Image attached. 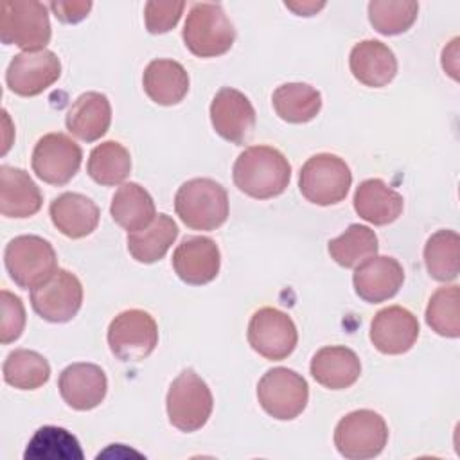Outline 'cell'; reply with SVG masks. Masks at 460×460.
<instances>
[{
  "label": "cell",
  "instance_id": "obj_1",
  "mask_svg": "<svg viewBox=\"0 0 460 460\" xmlns=\"http://www.w3.org/2000/svg\"><path fill=\"white\" fill-rule=\"evenodd\" d=\"M234 183L250 198L270 199L282 194L291 178L288 158L271 146H250L234 164Z\"/></svg>",
  "mask_w": 460,
  "mask_h": 460
},
{
  "label": "cell",
  "instance_id": "obj_2",
  "mask_svg": "<svg viewBox=\"0 0 460 460\" xmlns=\"http://www.w3.org/2000/svg\"><path fill=\"white\" fill-rule=\"evenodd\" d=\"M174 210L192 230H216L228 217V194L216 180L192 178L178 189Z\"/></svg>",
  "mask_w": 460,
  "mask_h": 460
},
{
  "label": "cell",
  "instance_id": "obj_3",
  "mask_svg": "<svg viewBox=\"0 0 460 460\" xmlns=\"http://www.w3.org/2000/svg\"><path fill=\"white\" fill-rule=\"evenodd\" d=\"M181 36L194 56L216 58L232 49L235 29L219 4L201 2L190 7Z\"/></svg>",
  "mask_w": 460,
  "mask_h": 460
},
{
  "label": "cell",
  "instance_id": "obj_4",
  "mask_svg": "<svg viewBox=\"0 0 460 460\" xmlns=\"http://www.w3.org/2000/svg\"><path fill=\"white\" fill-rule=\"evenodd\" d=\"M47 5L36 0H4L0 5V40L23 52L43 50L50 41Z\"/></svg>",
  "mask_w": 460,
  "mask_h": 460
},
{
  "label": "cell",
  "instance_id": "obj_5",
  "mask_svg": "<svg viewBox=\"0 0 460 460\" xmlns=\"http://www.w3.org/2000/svg\"><path fill=\"white\" fill-rule=\"evenodd\" d=\"M5 270L22 289H32L49 280L58 270V255L52 244L40 235H18L4 252Z\"/></svg>",
  "mask_w": 460,
  "mask_h": 460
},
{
  "label": "cell",
  "instance_id": "obj_6",
  "mask_svg": "<svg viewBox=\"0 0 460 460\" xmlns=\"http://www.w3.org/2000/svg\"><path fill=\"white\" fill-rule=\"evenodd\" d=\"M167 417L180 431L192 433L201 429L214 408V399L208 385L192 370H183L169 386Z\"/></svg>",
  "mask_w": 460,
  "mask_h": 460
},
{
  "label": "cell",
  "instance_id": "obj_7",
  "mask_svg": "<svg viewBox=\"0 0 460 460\" xmlns=\"http://www.w3.org/2000/svg\"><path fill=\"white\" fill-rule=\"evenodd\" d=\"M352 183V172L345 160L331 153L311 156L300 169L298 189L302 196L320 207L345 199Z\"/></svg>",
  "mask_w": 460,
  "mask_h": 460
},
{
  "label": "cell",
  "instance_id": "obj_8",
  "mask_svg": "<svg viewBox=\"0 0 460 460\" xmlns=\"http://www.w3.org/2000/svg\"><path fill=\"white\" fill-rule=\"evenodd\" d=\"M388 442V426L374 410H356L340 419L334 429V446L349 460L377 456Z\"/></svg>",
  "mask_w": 460,
  "mask_h": 460
},
{
  "label": "cell",
  "instance_id": "obj_9",
  "mask_svg": "<svg viewBox=\"0 0 460 460\" xmlns=\"http://www.w3.org/2000/svg\"><path fill=\"white\" fill-rule=\"evenodd\" d=\"M257 399L262 410L277 420L298 417L309 401L307 381L286 367L270 368L257 385Z\"/></svg>",
  "mask_w": 460,
  "mask_h": 460
},
{
  "label": "cell",
  "instance_id": "obj_10",
  "mask_svg": "<svg viewBox=\"0 0 460 460\" xmlns=\"http://www.w3.org/2000/svg\"><path fill=\"white\" fill-rule=\"evenodd\" d=\"M108 345L120 361L146 359L158 345V327L155 318L142 309L119 313L108 327Z\"/></svg>",
  "mask_w": 460,
  "mask_h": 460
},
{
  "label": "cell",
  "instance_id": "obj_11",
  "mask_svg": "<svg viewBox=\"0 0 460 460\" xmlns=\"http://www.w3.org/2000/svg\"><path fill=\"white\" fill-rule=\"evenodd\" d=\"M83 286L68 270L58 268L43 284L31 289V305L38 316L52 323L70 322L81 309Z\"/></svg>",
  "mask_w": 460,
  "mask_h": 460
},
{
  "label": "cell",
  "instance_id": "obj_12",
  "mask_svg": "<svg viewBox=\"0 0 460 460\" xmlns=\"http://www.w3.org/2000/svg\"><path fill=\"white\" fill-rule=\"evenodd\" d=\"M298 341L296 325L286 313L275 307H261L248 323L250 347L270 361L288 358Z\"/></svg>",
  "mask_w": 460,
  "mask_h": 460
},
{
  "label": "cell",
  "instance_id": "obj_13",
  "mask_svg": "<svg viewBox=\"0 0 460 460\" xmlns=\"http://www.w3.org/2000/svg\"><path fill=\"white\" fill-rule=\"evenodd\" d=\"M83 151L65 133L43 135L32 151L31 165L40 180L50 185L68 183L79 171Z\"/></svg>",
  "mask_w": 460,
  "mask_h": 460
},
{
  "label": "cell",
  "instance_id": "obj_14",
  "mask_svg": "<svg viewBox=\"0 0 460 460\" xmlns=\"http://www.w3.org/2000/svg\"><path fill=\"white\" fill-rule=\"evenodd\" d=\"M61 75V61L52 50L16 54L5 72L9 90L20 97H34L52 86Z\"/></svg>",
  "mask_w": 460,
  "mask_h": 460
},
{
  "label": "cell",
  "instance_id": "obj_15",
  "mask_svg": "<svg viewBox=\"0 0 460 460\" xmlns=\"http://www.w3.org/2000/svg\"><path fill=\"white\" fill-rule=\"evenodd\" d=\"M210 120L221 138L244 144L255 128V110L243 92L225 86L210 102Z\"/></svg>",
  "mask_w": 460,
  "mask_h": 460
},
{
  "label": "cell",
  "instance_id": "obj_16",
  "mask_svg": "<svg viewBox=\"0 0 460 460\" xmlns=\"http://www.w3.org/2000/svg\"><path fill=\"white\" fill-rule=\"evenodd\" d=\"M221 266V253L210 237L192 235L185 237L172 253L174 273L190 286H203L212 282Z\"/></svg>",
  "mask_w": 460,
  "mask_h": 460
},
{
  "label": "cell",
  "instance_id": "obj_17",
  "mask_svg": "<svg viewBox=\"0 0 460 460\" xmlns=\"http://www.w3.org/2000/svg\"><path fill=\"white\" fill-rule=\"evenodd\" d=\"M419 338V322L406 307L388 305L370 322V341L381 354H404Z\"/></svg>",
  "mask_w": 460,
  "mask_h": 460
},
{
  "label": "cell",
  "instance_id": "obj_18",
  "mask_svg": "<svg viewBox=\"0 0 460 460\" xmlns=\"http://www.w3.org/2000/svg\"><path fill=\"white\" fill-rule=\"evenodd\" d=\"M58 388L70 408L86 411L97 408L104 401L108 379L99 365L72 363L59 374Z\"/></svg>",
  "mask_w": 460,
  "mask_h": 460
},
{
  "label": "cell",
  "instance_id": "obj_19",
  "mask_svg": "<svg viewBox=\"0 0 460 460\" xmlns=\"http://www.w3.org/2000/svg\"><path fill=\"white\" fill-rule=\"evenodd\" d=\"M402 282L404 270L401 262L386 255L370 257L361 262L352 275L356 295L368 304H379L392 298L397 295Z\"/></svg>",
  "mask_w": 460,
  "mask_h": 460
},
{
  "label": "cell",
  "instance_id": "obj_20",
  "mask_svg": "<svg viewBox=\"0 0 460 460\" xmlns=\"http://www.w3.org/2000/svg\"><path fill=\"white\" fill-rule=\"evenodd\" d=\"M352 75L365 86H386L397 74V59L388 45L377 40L356 43L349 56Z\"/></svg>",
  "mask_w": 460,
  "mask_h": 460
},
{
  "label": "cell",
  "instance_id": "obj_21",
  "mask_svg": "<svg viewBox=\"0 0 460 460\" xmlns=\"http://www.w3.org/2000/svg\"><path fill=\"white\" fill-rule=\"evenodd\" d=\"M43 203L40 187L23 169L0 167V212L4 217H31Z\"/></svg>",
  "mask_w": 460,
  "mask_h": 460
},
{
  "label": "cell",
  "instance_id": "obj_22",
  "mask_svg": "<svg viewBox=\"0 0 460 460\" xmlns=\"http://www.w3.org/2000/svg\"><path fill=\"white\" fill-rule=\"evenodd\" d=\"M54 226L70 239H81L90 235L101 217L99 207L79 192H63L49 207Z\"/></svg>",
  "mask_w": 460,
  "mask_h": 460
},
{
  "label": "cell",
  "instance_id": "obj_23",
  "mask_svg": "<svg viewBox=\"0 0 460 460\" xmlns=\"http://www.w3.org/2000/svg\"><path fill=\"white\" fill-rule=\"evenodd\" d=\"M311 376L329 390H345L352 386L361 374L358 354L343 345L320 349L311 359Z\"/></svg>",
  "mask_w": 460,
  "mask_h": 460
},
{
  "label": "cell",
  "instance_id": "obj_24",
  "mask_svg": "<svg viewBox=\"0 0 460 460\" xmlns=\"http://www.w3.org/2000/svg\"><path fill=\"white\" fill-rule=\"evenodd\" d=\"M66 129L83 142H95L106 135L111 122V106L104 93L79 95L66 113Z\"/></svg>",
  "mask_w": 460,
  "mask_h": 460
},
{
  "label": "cell",
  "instance_id": "obj_25",
  "mask_svg": "<svg viewBox=\"0 0 460 460\" xmlns=\"http://www.w3.org/2000/svg\"><path fill=\"white\" fill-rule=\"evenodd\" d=\"M352 201L358 216L377 226L394 223L404 207L402 196L379 178L361 181L356 187Z\"/></svg>",
  "mask_w": 460,
  "mask_h": 460
},
{
  "label": "cell",
  "instance_id": "obj_26",
  "mask_svg": "<svg viewBox=\"0 0 460 460\" xmlns=\"http://www.w3.org/2000/svg\"><path fill=\"white\" fill-rule=\"evenodd\" d=\"M144 92L160 106H172L183 101L189 92V74L174 59H153L142 75Z\"/></svg>",
  "mask_w": 460,
  "mask_h": 460
},
{
  "label": "cell",
  "instance_id": "obj_27",
  "mask_svg": "<svg viewBox=\"0 0 460 460\" xmlns=\"http://www.w3.org/2000/svg\"><path fill=\"white\" fill-rule=\"evenodd\" d=\"M110 212L113 221L128 232H138L149 226L156 217L151 194L135 181L122 183L111 198Z\"/></svg>",
  "mask_w": 460,
  "mask_h": 460
},
{
  "label": "cell",
  "instance_id": "obj_28",
  "mask_svg": "<svg viewBox=\"0 0 460 460\" xmlns=\"http://www.w3.org/2000/svg\"><path fill=\"white\" fill-rule=\"evenodd\" d=\"M178 237V226L167 214H158L155 221L138 232H128V252L137 262L151 264L160 261Z\"/></svg>",
  "mask_w": 460,
  "mask_h": 460
},
{
  "label": "cell",
  "instance_id": "obj_29",
  "mask_svg": "<svg viewBox=\"0 0 460 460\" xmlns=\"http://www.w3.org/2000/svg\"><path fill=\"white\" fill-rule=\"evenodd\" d=\"M277 115L291 124L313 120L322 110V95L316 88L305 83L280 84L271 97Z\"/></svg>",
  "mask_w": 460,
  "mask_h": 460
},
{
  "label": "cell",
  "instance_id": "obj_30",
  "mask_svg": "<svg viewBox=\"0 0 460 460\" xmlns=\"http://www.w3.org/2000/svg\"><path fill=\"white\" fill-rule=\"evenodd\" d=\"M424 264L431 279L451 282L460 271V235L455 230H438L424 246Z\"/></svg>",
  "mask_w": 460,
  "mask_h": 460
},
{
  "label": "cell",
  "instance_id": "obj_31",
  "mask_svg": "<svg viewBox=\"0 0 460 460\" xmlns=\"http://www.w3.org/2000/svg\"><path fill=\"white\" fill-rule=\"evenodd\" d=\"M86 171L99 185H119L131 172L129 151L115 140H106L95 146L88 156Z\"/></svg>",
  "mask_w": 460,
  "mask_h": 460
},
{
  "label": "cell",
  "instance_id": "obj_32",
  "mask_svg": "<svg viewBox=\"0 0 460 460\" xmlns=\"http://www.w3.org/2000/svg\"><path fill=\"white\" fill-rule=\"evenodd\" d=\"M377 235L372 228L354 223L341 235L329 241L327 250L336 264L343 268H358L377 253Z\"/></svg>",
  "mask_w": 460,
  "mask_h": 460
},
{
  "label": "cell",
  "instance_id": "obj_33",
  "mask_svg": "<svg viewBox=\"0 0 460 460\" xmlns=\"http://www.w3.org/2000/svg\"><path fill=\"white\" fill-rule=\"evenodd\" d=\"M4 381L18 390H36L50 377L49 361L29 349H16L7 354L2 367Z\"/></svg>",
  "mask_w": 460,
  "mask_h": 460
},
{
  "label": "cell",
  "instance_id": "obj_34",
  "mask_svg": "<svg viewBox=\"0 0 460 460\" xmlns=\"http://www.w3.org/2000/svg\"><path fill=\"white\" fill-rule=\"evenodd\" d=\"M426 323L440 336H460V289L456 284L438 288L426 307Z\"/></svg>",
  "mask_w": 460,
  "mask_h": 460
},
{
  "label": "cell",
  "instance_id": "obj_35",
  "mask_svg": "<svg viewBox=\"0 0 460 460\" xmlns=\"http://www.w3.org/2000/svg\"><path fill=\"white\" fill-rule=\"evenodd\" d=\"M23 458H83V451L68 429L43 426L31 438Z\"/></svg>",
  "mask_w": 460,
  "mask_h": 460
},
{
  "label": "cell",
  "instance_id": "obj_36",
  "mask_svg": "<svg viewBox=\"0 0 460 460\" xmlns=\"http://www.w3.org/2000/svg\"><path fill=\"white\" fill-rule=\"evenodd\" d=\"M417 2H392L374 0L368 4V20L372 27L385 36L406 32L417 20Z\"/></svg>",
  "mask_w": 460,
  "mask_h": 460
},
{
  "label": "cell",
  "instance_id": "obj_37",
  "mask_svg": "<svg viewBox=\"0 0 460 460\" xmlns=\"http://www.w3.org/2000/svg\"><path fill=\"white\" fill-rule=\"evenodd\" d=\"M2 322H0V341L4 345L18 340L25 329V307L14 293L2 289Z\"/></svg>",
  "mask_w": 460,
  "mask_h": 460
},
{
  "label": "cell",
  "instance_id": "obj_38",
  "mask_svg": "<svg viewBox=\"0 0 460 460\" xmlns=\"http://www.w3.org/2000/svg\"><path fill=\"white\" fill-rule=\"evenodd\" d=\"M185 2H147L144 9L146 27L151 34L169 32L180 22Z\"/></svg>",
  "mask_w": 460,
  "mask_h": 460
},
{
  "label": "cell",
  "instance_id": "obj_39",
  "mask_svg": "<svg viewBox=\"0 0 460 460\" xmlns=\"http://www.w3.org/2000/svg\"><path fill=\"white\" fill-rule=\"evenodd\" d=\"M50 9L59 22L77 23L88 16L92 2H52Z\"/></svg>",
  "mask_w": 460,
  "mask_h": 460
},
{
  "label": "cell",
  "instance_id": "obj_40",
  "mask_svg": "<svg viewBox=\"0 0 460 460\" xmlns=\"http://www.w3.org/2000/svg\"><path fill=\"white\" fill-rule=\"evenodd\" d=\"M325 4H314V2H305V4H293V2H286V7L293 9L296 14L300 16H313L316 11H320Z\"/></svg>",
  "mask_w": 460,
  "mask_h": 460
}]
</instances>
